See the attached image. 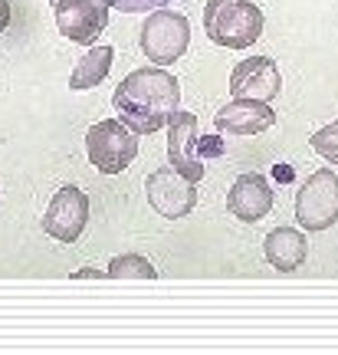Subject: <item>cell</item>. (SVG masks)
I'll return each instance as SVG.
<instances>
[{
	"label": "cell",
	"instance_id": "1",
	"mask_svg": "<svg viewBox=\"0 0 338 355\" xmlns=\"http://www.w3.org/2000/svg\"><path fill=\"white\" fill-rule=\"evenodd\" d=\"M115 109L135 135H154L168 125L171 112L181 102V83L161 66H145L122 79L115 89Z\"/></svg>",
	"mask_w": 338,
	"mask_h": 355
},
{
	"label": "cell",
	"instance_id": "14",
	"mask_svg": "<svg viewBox=\"0 0 338 355\" xmlns=\"http://www.w3.org/2000/svg\"><path fill=\"white\" fill-rule=\"evenodd\" d=\"M112 60H115V50L112 46H92V50L75 63V69L69 73V89L82 92V89H92L99 86L102 79L109 76L112 69Z\"/></svg>",
	"mask_w": 338,
	"mask_h": 355
},
{
	"label": "cell",
	"instance_id": "12",
	"mask_svg": "<svg viewBox=\"0 0 338 355\" xmlns=\"http://www.w3.org/2000/svg\"><path fill=\"white\" fill-rule=\"evenodd\" d=\"M273 122H276V112L269 109V102H256V99H233L213 115V128L226 132V135H237V139L260 135Z\"/></svg>",
	"mask_w": 338,
	"mask_h": 355
},
{
	"label": "cell",
	"instance_id": "6",
	"mask_svg": "<svg viewBox=\"0 0 338 355\" xmlns=\"http://www.w3.org/2000/svg\"><path fill=\"white\" fill-rule=\"evenodd\" d=\"M145 191H148V204L168 220H177V217H188L194 207H197V184L188 181V178L175 171L171 165L151 171L148 181H145Z\"/></svg>",
	"mask_w": 338,
	"mask_h": 355
},
{
	"label": "cell",
	"instance_id": "16",
	"mask_svg": "<svg viewBox=\"0 0 338 355\" xmlns=\"http://www.w3.org/2000/svg\"><path fill=\"white\" fill-rule=\"evenodd\" d=\"M309 145H312V148L322 155L326 162L338 165V119L332 122V125H322V128H319L312 139H309Z\"/></svg>",
	"mask_w": 338,
	"mask_h": 355
},
{
	"label": "cell",
	"instance_id": "3",
	"mask_svg": "<svg viewBox=\"0 0 338 355\" xmlns=\"http://www.w3.org/2000/svg\"><path fill=\"white\" fill-rule=\"evenodd\" d=\"M86 152L96 171L122 175L138 158V139L122 119H105V122H96L86 132Z\"/></svg>",
	"mask_w": 338,
	"mask_h": 355
},
{
	"label": "cell",
	"instance_id": "9",
	"mask_svg": "<svg viewBox=\"0 0 338 355\" xmlns=\"http://www.w3.org/2000/svg\"><path fill=\"white\" fill-rule=\"evenodd\" d=\"M197 141H201V135H197V115L175 109L171 119H168V162H171L175 171H181L194 184L204 178V162L197 155Z\"/></svg>",
	"mask_w": 338,
	"mask_h": 355
},
{
	"label": "cell",
	"instance_id": "5",
	"mask_svg": "<svg viewBox=\"0 0 338 355\" xmlns=\"http://www.w3.org/2000/svg\"><path fill=\"white\" fill-rule=\"evenodd\" d=\"M296 220L312 234L338 224V175L332 168H319L305 178L296 194Z\"/></svg>",
	"mask_w": 338,
	"mask_h": 355
},
{
	"label": "cell",
	"instance_id": "11",
	"mask_svg": "<svg viewBox=\"0 0 338 355\" xmlns=\"http://www.w3.org/2000/svg\"><path fill=\"white\" fill-rule=\"evenodd\" d=\"M273 201L276 194L269 188V181L260 171H247V175H240L233 181V188L226 194V211L240 217L243 224H256L273 211Z\"/></svg>",
	"mask_w": 338,
	"mask_h": 355
},
{
	"label": "cell",
	"instance_id": "4",
	"mask_svg": "<svg viewBox=\"0 0 338 355\" xmlns=\"http://www.w3.org/2000/svg\"><path fill=\"white\" fill-rule=\"evenodd\" d=\"M188 43H190V24L184 13L177 10H151L145 26H141V53L148 56L151 63L158 66H168L181 60L188 53Z\"/></svg>",
	"mask_w": 338,
	"mask_h": 355
},
{
	"label": "cell",
	"instance_id": "13",
	"mask_svg": "<svg viewBox=\"0 0 338 355\" xmlns=\"http://www.w3.org/2000/svg\"><path fill=\"white\" fill-rule=\"evenodd\" d=\"M263 254L279 273H292V270H299L305 263L309 243H305V234H299L296 227H279L266 237Z\"/></svg>",
	"mask_w": 338,
	"mask_h": 355
},
{
	"label": "cell",
	"instance_id": "8",
	"mask_svg": "<svg viewBox=\"0 0 338 355\" xmlns=\"http://www.w3.org/2000/svg\"><path fill=\"white\" fill-rule=\"evenodd\" d=\"M89 224V198L86 191L66 184L53 194L50 207L43 214V230L56 237L60 243H75L82 237V230Z\"/></svg>",
	"mask_w": 338,
	"mask_h": 355
},
{
	"label": "cell",
	"instance_id": "19",
	"mask_svg": "<svg viewBox=\"0 0 338 355\" xmlns=\"http://www.w3.org/2000/svg\"><path fill=\"white\" fill-rule=\"evenodd\" d=\"M50 3H56V0H50Z\"/></svg>",
	"mask_w": 338,
	"mask_h": 355
},
{
	"label": "cell",
	"instance_id": "10",
	"mask_svg": "<svg viewBox=\"0 0 338 355\" xmlns=\"http://www.w3.org/2000/svg\"><path fill=\"white\" fill-rule=\"evenodd\" d=\"M283 89V76L273 56H253L237 63L230 73V92L233 99H256V102H273Z\"/></svg>",
	"mask_w": 338,
	"mask_h": 355
},
{
	"label": "cell",
	"instance_id": "2",
	"mask_svg": "<svg viewBox=\"0 0 338 355\" xmlns=\"http://www.w3.org/2000/svg\"><path fill=\"white\" fill-rule=\"evenodd\" d=\"M204 30L217 46L247 50L263 37V10L253 0H207Z\"/></svg>",
	"mask_w": 338,
	"mask_h": 355
},
{
	"label": "cell",
	"instance_id": "7",
	"mask_svg": "<svg viewBox=\"0 0 338 355\" xmlns=\"http://www.w3.org/2000/svg\"><path fill=\"white\" fill-rule=\"evenodd\" d=\"M56 26L66 40L92 46L96 37L109 26L112 0H56Z\"/></svg>",
	"mask_w": 338,
	"mask_h": 355
},
{
	"label": "cell",
	"instance_id": "18",
	"mask_svg": "<svg viewBox=\"0 0 338 355\" xmlns=\"http://www.w3.org/2000/svg\"><path fill=\"white\" fill-rule=\"evenodd\" d=\"M10 26V0H0V33Z\"/></svg>",
	"mask_w": 338,
	"mask_h": 355
},
{
	"label": "cell",
	"instance_id": "17",
	"mask_svg": "<svg viewBox=\"0 0 338 355\" xmlns=\"http://www.w3.org/2000/svg\"><path fill=\"white\" fill-rule=\"evenodd\" d=\"M112 3L125 13H148V10H161V7L175 3V0H112Z\"/></svg>",
	"mask_w": 338,
	"mask_h": 355
},
{
	"label": "cell",
	"instance_id": "15",
	"mask_svg": "<svg viewBox=\"0 0 338 355\" xmlns=\"http://www.w3.org/2000/svg\"><path fill=\"white\" fill-rule=\"evenodd\" d=\"M105 277H112V279H154L158 277V270H154V263H151L148 257L122 254L109 263Z\"/></svg>",
	"mask_w": 338,
	"mask_h": 355
}]
</instances>
